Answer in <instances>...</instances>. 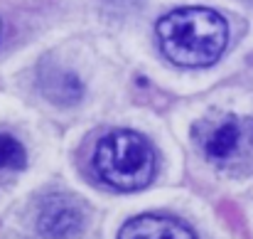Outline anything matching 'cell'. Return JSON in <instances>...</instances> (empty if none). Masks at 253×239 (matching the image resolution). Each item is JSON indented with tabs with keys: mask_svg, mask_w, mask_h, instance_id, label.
Returning a JSON list of instances; mask_svg holds the SVG:
<instances>
[{
	"mask_svg": "<svg viewBox=\"0 0 253 239\" xmlns=\"http://www.w3.org/2000/svg\"><path fill=\"white\" fill-rule=\"evenodd\" d=\"M44 91L57 104H77L84 94V86L69 72H52L44 77Z\"/></svg>",
	"mask_w": 253,
	"mask_h": 239,
	"instance_id": "8992f818",
	"label": "cell"
},
{
	"mask_svg": "<svg viewBox=\"0 0 253 239\" xmlns=\"http://www.w3.org/2000/svg\"><path fill=\"white\" fill-rule=\"evenodd\" d=\"M0 32H2V22H0Z\"/></svg>",
	"mask_w": 253,
	"mask_h": 239,
	"instance_id": "ba28073f",
	"label": "cell"
},
{
	"mask_svg": "<svg viewBox=\"0 0 253 239\" xmlns=\"http://www.w3.org/2000/svg\"><path fill=\"white\" fill-rule=\"evenodd\" d=\"M84 207L69 195H52L42 202L37 230L49 239H72L84 230Z\"/></svg>",
	"mask_w": 253,
	"mask_h": 239,
	"instance_id": "3957f363",
	"label": "cell"
},
{
	"mask_svg": "<svg viewBox=\"0 0 253 239\" xmlns=\"http://www.w3.org/2000/svg\"><path fill=\"white\" fill-rule=\"evenodd\" d=\"M251 143L253 121L251 119H236V116H226L224 121L214 123L202 138L204 153L211 160H219V163L231 160Z\"/></svg>",
	"mask_w": 253,
	"mask_h": 239,
	"instance_id": "277c9868",
	"label": "cell"
},
{
	"mask_svg": "<svg viewBox=\"0 0 253 239\" xmlns=\"http://www.w3.org/2000/svg\"><path fill=\"white\" fill-rule=\"evenodd\" d=\"M27 156L17 138L10 133H0V170H20L25 168Z\"/></svg>",
	"mask_w": 253,
	"mask_h": 239,
	"instance_id": "52a82bcc",
	"label": "cell"
},
{
	"mask_svg": "<svg viewBox=\"0 0 253 239\" xmlns=\"http://www.w3.org/2000/svg\"><path fill=\"white\" fill-rule=\"evenodd\" d=\"M93 168L101 175V180L111 187L133 192L153 180L155 151L140 133L118 128L98 141L93 151Z\"/></svg>",
	"mask_w": 253,
	"mask_h": 239,
	"instance_id": "7a4b0ae2",
	"label": "cell"
},
{
	"mask_svg": "<svg viewBox=\"0 0 253 239\" xmlns=\"http://www.w3.org/2000/svg\"><path fill=\"white\" fill-rule=\"evenodd\" d=\"M163 55L179 67L214 64L229 42L226 20L209 7H182L158 22Z\"/></svg>",
	"mask_w": 253,
	"mask_h": 239,
	"instance_id": "6da1fadb",
	"label": "cell"
},
{
	"mask_svg": "<svg viewBox=\"0 0 253 239\" xmlns=\"http://www.w3.org/2000/svg\"><path fill=\"white\" fill-rule=\"evenodd\" d=\"M118 239H194V235L177 220L160 215H143L128 220L121 227Z\"/></svg>",
	"mask_w": 253,
	"mask_h": 239,
	"instance_id": "5b68a950",
	"label": "cell"
}]
</instances>
